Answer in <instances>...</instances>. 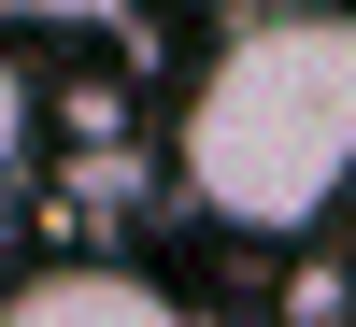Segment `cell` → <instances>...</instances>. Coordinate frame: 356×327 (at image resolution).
<instances>
[{
  "label": "cell",
  "instance_id": "1",
  "mask_svg": "<svg viewBox=\"0 0 356 327\" xmlns=\"http://www.w3.org/2000/svg\"><path fill=\"white\" fill-rule=\"evenodd\" d=\"M356 157V28L328 0H257L214 57L186 72L171 171L214 228L243 242H314Z\"/></svg>",
  "mask_w": 356,
  "mask_h": 327
},
{
  "label": "cell",
  "instance_id": "2",
  "mask_svg": "<svg viewBox=\"0 0 356 327\" xmlns=\"http://www.w3.org/2000/svg\"><path fill=\"white\" fill-rule=\"evenodd\" d=\"M0 327H186V299H171V285H143L129 256H72V271L0 285Z\"/></svg>",
  "mask_w": 356,
  "mask_h": 327
},
{
  "label": "cell",
  "instance_id": "3",
  "mask_svg": "<svg viewBox=\"0 0 356 327\" xmlns=\"http://www.w3.org/2000/svg\"><path fill=\"white\" fill-rule=\"evenodd\" d=\"M43 100H57V85L29 72L15 43H0V199H15L29 171H43V142H57V114H43Z\"/></svg>",
  "mask_w": 356,
  "mask_h": 327
},
{
  "label": "cell",
  "instance_id": "4",
  "mask_svg": "<svg viewBox=\"0 0 356 327\" xmlns=\"http://www.w3.org/2000/svg\"><path fill=\"white\" fill-rule=\"evenodd\" d=\"M285 327H342V271H328V256L285 271Z\"/></svg>",
  "mask_w": 356,
  "mask_h": 327
},
{
  "label": "cell",
  "instance_id": "5",
  "mask_svg": "<svg viewBox=\"0 0 356 327\" xmlns=\"http://www.w3.org/2000/svg\"><path fill=\"white\" fill-rule=\"evenodd\" d=\"M0 15H114V0H0Z\"/></svg>",
  "mask_w": 356,
  "mask_h": 327
}]
</instances>
